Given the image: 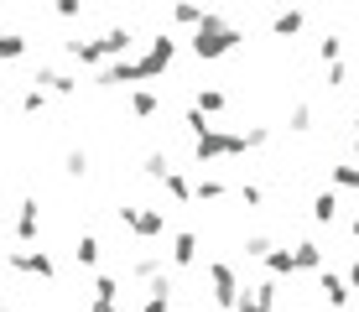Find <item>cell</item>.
<instances>
[{"instance_id": "1", "label": "cell", "mask_w": 359, "mask_h": 312, "mask_svg": "<svg viewBox=\"0 0 359 312\" xmlns=\"http://www.w3.org/2000/svg\"><path fill=\"white\" fill-rule=\"evenodd\" d=\"M21 53V36H0V57H16Z\"/></svg>"}]
</instances>
